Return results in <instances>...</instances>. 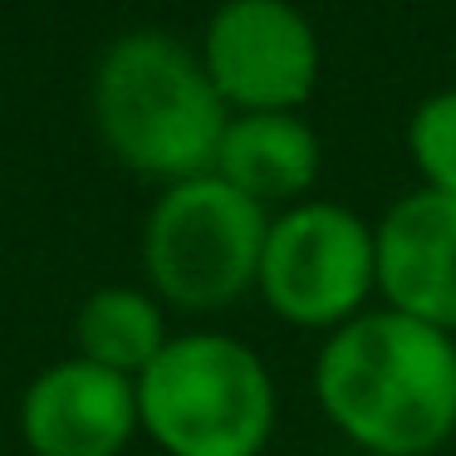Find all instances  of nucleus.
<instances>
[{
	"label": "nucleus",
	"mask_w": 456,
	"mask_h": 456,
	"mask_svg": "<svg viewBox=\"0 0 456 456\" xmlns=\"http://www.w3.org/2000/svg\"><path fill=\"white\" fill-rule=\"evenodd\" d=\"M319 412L368 456H432L456 436V338L378 305L314 358Z\"/></svg>",
	"instance_id": "f257e3e1"
},
{
	"label": "nucleus",
	"mask_w": 456,
	"mask_h": 456,
	"mask_svg": "<svg viewBox=\"0 0 456 456\" xmlns=\"http://www.w3.org/2000/svg\"><path fill=\"white\" fill-rule=\"evenodd\" d=\"M94 123L128 172L172 187L211 172L231 109L191 45L162 30H128L99 54Z\"/></svg>",
	"instance_id": "f03ea898"
},
{
	"label": "nucleus",
	"mask_w": 456,
	"mask_h": 456,
	"mask_svg": "<svg viewBox=\"0 0 456 456\" xmlns=\"http://www.w3.org/2000/svg\"><path fill=\"white\" fill-rule=\"evenodd\" d=\"M275 407L265 358L216 329L172 334L138 378L142 432L167 456H260L275 432Z\"/></svg>",
	"instance_id": "7ed1b4c3"
},
{
	"label": "nucleus",
	"mask_w": 456,
	"mask_h": 456,
	"mask_svg": "<svg viewBox=\"0 0 456 456\" xmlns=\"http://www.w3.org/2000/svg\"><path fill=\"white\" fill-rule=\"evenodd\" d=\"M265 231L270 211L226 187L216 172L172 182L142 221L148 289L187 314L236 305L256 289Z\"/></svg>",
	"instance_id": "20e7f679"
},
{
	"label": "nucleus",
	"mask_w": 456,
	"mask_h": 456,
	"mask_svg": "<svg viewBox=\"0 0 456 456\" xmlns=\"http://www.w3.org/2000/svg\"><path fill=\"white\" fill-rule=\"evenodd\" d=\"M256 289L275 319L334 334L378 295L373 226L344 201H295L270 216Z\"/></svg>",
	"instance_id": "39448f33"
},
{
	"label": "nucleus",
	"mask_w": 456,
	"mask_h": 456,
	"mask_svg": "<svg viewBox=\"0 0 456 456\" xmlns=\"http://www.w3.org/2000/svg\"><path fill=\"white\" fill-rule=\"evenodd\" d=\"M197 54L231 113H299L324 69L319 35L295 0H221Z\"/></svg>",
	"instance_id": "423d86ee"
},
{
	"label": "nucleus",
	"mask_w": 456,
	"mask_h": 456,
	"mask_svg": "<svg viewBox=\"0 0 456 456\" xmlns=\"http://www.w3.org/2000/svg\"><path fill=\"white\" fill-rule=\"evenodd\" d=\"M138 432V383L89 358L50 363L20 397V442L30 456H123Z\"/></svg>",
	"instance_id": "0eeeda50"
},
{
	"label": "nucleus",
	"mask_w": 456,
	"mask_h": 456,
	"mask_svg": "<svg viewBox=\"0 0 456 456\" xmlns=\"http://www.w3.org/2000/svg\"><path fill=\"white\" fill-rule=\"evenodd\" d=\"M378 295L407 319L456 334V201L442 191H407L373 226Z\"/></svg>",
	"instance_id": "6e6552de"
},
{
	"label": "nucleus",
	"mask_w": 456,
	"mask_h": 456,
	"mask_svg": "<svg viewBox=\"0 0 456 456\" xmlns=\"http://www.w3.org/2000/svg\"><path fill=\"white\" fill-rule=\"evenodd\" d=\"M319 162H324L319 133L299 113H231L211 172L270 211L305 201Z\"/></svg>",
	"instance_id": "1a4fd4ad"
},
{
	"label": "nucleus",
	"mask_w": 456,
	"mask_h": 456,
	"mask_svg": "<svg viewBox=\"0 0 456 456\" xmlns=\"http://www.w3.org/2000/svg\"><path fill=\"white\" fill-rule=\"evenodd\" d=\"M172 344L167 309L152 289L138 285H103L74 314V358L123 373L138 383L148 363Z\"/></svg>",
	"instance_id": "9d476101"
},
{
	"label": "nucleus",
	"mask_w": 456,
	"mask_h": 456,
	"mask_svg": "<svg viewBox=\"0 0 456 456\" xmlns=\"http://www.w3.org/2000/svg\"><path fill=\"white\" fill-rule=\"evenodd\" d=\"M407 152L427 191L456 201V89H436L407 118Z\"/></svg>",
	"instance_id": "9b49d317"
}]
</instances>
